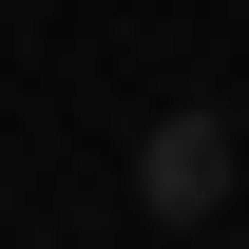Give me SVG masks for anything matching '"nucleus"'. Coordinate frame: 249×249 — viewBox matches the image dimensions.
Listing matches in <instances>:
<instances>
[{
  "instance_id": "nucleus-1",
  "label": "nucleus",
  "mask_w": 249,
  "mask_h": 249,
  "mask_svg": "<svg viewBox=\"0 0 249 249\" xmlns=\"http://www.w3.org/2000/svg\"><path fill=\"white\" fill-rule=\"evenodd\" d=\"M230 173H249V154H230L211 96H173V115L134 134V211H154V230H211V211H230Z\"/></svg>"
}]
</instances>
